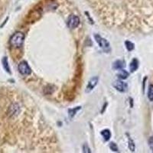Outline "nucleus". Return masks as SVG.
<instances>
[{
  "label": "nucleus",
  "instance_id": "nucleus-11",
  "mask_svg": "<svg viewBox=\"0 0 153 153\" xmlns=\"http://www.w3.org/2000/svg\"><path fill=\"white\" fill-rule=\"evenodd\" d=\"M101 136H103V138L104 139L105 141H108L110 140V139L111 138V132L109 129H103L100 132Z\"/></svg>",
  "mask_w": 153,
  "mask_h": 153
},
{
  "label": "nucleus",
  "instance_id": "nucleus-7",
  "mask_svg": "<svg viewBox=\"0 0 153 153\" xmlns=\"http://www.w3.org/2000/svg\"><path fill=\"white\" fill-rule=\"evenodd\" d=\"M20 112V106L18 103H14L9 107V115L10 117H16Z\"/></svg>",
  "mask_w": 153,
  "mask_h": 153
},
{
  "label": "nucleus",
  "instance_id": "nucleus-17",
  "mask_svg": "<svg viewBox=\"0 0 153 153\" xmlns=\"http://www.w3.org/2000/svg\"><path fill=\"white\" fill-rule=\"evenodd\" d=\"M148 98L150 101H153V85L150 84L148 90Z\"/></svg>",
  "mask_w": 153,
  "mask_h": 153
},
{
  "label": "nucleus",
  "instance_id": "nucleus-19",
  "mask_svg": "<svg viewBox=\"0 0 153 153\" xmlns=\"http://www.w3.org/2000/svg\"><path fill=\"white\" fill-rule=\"evenodd\" d=\"M83 152H85V153L91 152V149L89 148L88 146H87V145H86V144L84 145V146H83Z\"/></svg>",
  "mask_w": 153,
  "mask_h": 153
},
{
  "label": "nucleus",
  "instance_id": "nucleus-8",
  "mask_svg": "<svg viewBox=\"0 0 153 153\" xmlns=\"http://www.w3.org/2000/svg\"><path fill=\"white\" fill-rule=\"evenodd\" d=\"M81 110V106H76L74 108H71V109H69L68 110V117L71 120L74 118L76 115V113H78L79 110Z\"/></svg>",
  "mask_w": 153,
  "mask_h": 153
},
{
  "label": "nucleus",
  "instance_id": "nucleus-14",
  "mask_svg": "<svg viewBox=\"0 0 153 153\" xmlns=\"http://www.w3.org/2000/svg\"><path fill=\"white\" fill-rule=\"evenodd\" d=\"M54 87H53L52 85L48 84V85L46 86V87H45V89H44V94H45V95H50V94H51L52 93H54Z\"/></svg>",
  "mask_w": 153,
  "mask_h": 153
},
{
  "label": "nucleus",
  "instance_id": "nucleus-20",
  "mask_svg": "<svg viewBox=\"0 0 153 153\" xmlns=\"http://www.w3.org/2000/svg\"><path fill=\"white\" fill-rule=\"evenodd\" d=\"M149 145L153 151V137H150V139H149Z\"/></svg>",
  "mask_w": 153,
  "mask_h": 153
},
{
  "label": "nucleus",
  "instance_id": "nucleus-18",
  "mask_svg": "<svg viewBox=\"0 0 153 153\" xmlns=\"http://www.w3.org/2000/svg\"><path fill=\"white\" fill-rule=\"evenodd\" d=\"M109 147L113 152H119L118 146L115 143H110V145H109Z\"/></svg>",
  "mask_w": 153,
  "mask_h": 153
},
{
  "label": "nucleus",
  "instance_id": "nucleus-3",
  "mask_svg": "<svg viewBox=\"0 0 153 153\" xmlns=\"http://www.w3.org/2000/svg\"><path fill=\"white\" fill-rule=\"evenodd\" d=\"M18 70H19V73L22 75L25 76H28L31 74V69L29 67L27 61H22L19 63V66H18Z\"/></svg>",
  "mask_w": 153,
  "mask_h": 153
},
{
  "label": "nucleus",
  "instance_id": "nucleus-12",
  "mask_svg": "<svg viewBox=\"0 0 153 153\" xmlns=\"http://www.w3.org/2000/svg\"><path fill=\"white\" fill-rule=\"evenodd\" d=\"M129 72H127L126 71H125L123 69L120 70V72L117 74V76H118L120 80H125V79H126L129 76Z\"/></svg>",
  "mask_w": 153,
  "mask_h": 153
},
{
  "label": "nucleus",
  "instance_id": "nucleus-15",
  "mask_svg": "<svg viewBox=\"0 0 153 153\" xmlns=\"http://www.w3.org/2000/svg\"><path fill=\"white\" fill-rule=\"evenodd\" d=\"M125 45H126V49L129 51H132L134 50V48H135L134 44L132 43V42H129V41H126V42H125Z\"/></svg>",
  "mask_w": 153,
  "mask_h": 153
},
{
  "label": "nucleus",
  "instance_id": "nucleus-1",
  "mask_svg": "<svg viewBox=\"0 0 153 153\" xmlns=\"http://www.w3.org/2000/svg\"><path fill=\"white\" fill-rule=\"evenodd\" d=\"M25 41V35L22 31H16V33L11 36L9 43L12 47L15 48H22Z\"/></svg>",
  "mask_w": 153,
  "mask_h": 153
},
{
  "label": "nucleus",
  "instance_id": "nucleus-10",
  "mask_svg": "<svg viewBox=\"0 0 153 153\" xmlns=\"http://www.w3.org/2000/svg\"><path fill=\"white\" fill-rule=\"evenodd\" d=\"M139 68V61L137 59H133L130 63V65H129V68H130L131 72H135L136 70Z\"/></svg>",
  "mask_w": 153,
  "mask_h": 153
},
{
  "label": "nucleus",
  "instance_id": "nucleus-16",
  "mask_svg": "<svg viewBox=\"0 0 153 153\" xmlns=\"http://www.w3.org/2000/svg\"><path fill=\"white\" fill-rule=\"evenodd\" d=\"M128 144H129L128 146H129V149H130V151H135V149H136V146H135V143H134L133 140L130 137H129V139H128Z\"/></svg>",
  "mask_w": 153,
  "mask_h": 153
},
{
  "label": "nucleus",
  "instance_id": "nucleus-9",
  "mask_svg": "<svg viewBox=\"0 0 153 153\" xmlns=\"http://www.w3.org/2000/svg\"><path fill=\"white\" fill-rule=\"evenodd\" d=\"M125 67V63L122 60H117L113 63V68L115 70H121Z\"/></svg>",
  "mask_w": 153,
  "mask_h": 153
},
{
  "label": "nucleus",
  "instance_id": "nucleus-13",
  "mask_svg": "<svg viewBox=\"0 0 153 153\" xmlns=\"http://www.w3.org/2000/svg\"><path fill=\"white\" fill-rule=\"evenodd\" d=\"M2 66H3L4 69L5 70V71L8 72L9 74H11V71H10V68L9 66V62H8V59L6 57H4L2 61Z\"/></svg>",
  "mask_w": 153,
  "mask_h": 153
},
{
  "label": "nucleus",
  "instance_id": "nucleus-6",
  "mask_svg": "<svg viewBox=\"0 0 153 153\" xmlns=\"http://www.w3.org/2000/svg\"><path fill=\"white\" fill-rule=\"evenodd\" d=\"M98 82H99V77L97 76H93L92 78L89 80L88 84H87V87H86V92L91 93L95 88L96 86L97 85Z\"/></svg>",
  "mask_w": 153,
  "mask_h": 153
},
{
  "label": "nucleus",
  "instance_id": "nucleus-4",
  "mask_svg": "<svg viewBox=\"0 0 153 153\" xmlns=\"http://www.w3.org/2000/svg\"><path fill=\"white\" fill-rule=\"evenodd\" d=\"M113 86L114 87V88L117 90V91H120V92H126L127 91V88H128V85H127L126 83L120 80H117L113 82Z\"/></svg>",
  "mask_w": 153,
  "mask_h": 153
},
{
  "label": "nucleus",
  "instance_id": "nucleus-2",
  "mask_svg": "<svg viewBox=\"0 0 153 153\" xmlns=\"http://www.w3.org/2000/svg\"><path fill=\"white\" fill-rule=\"evenodd\" d=\"M94 38H95L96 42H97V44L99 45L100 47L103 49L104 51L106 52H108L110 51V42L106 40V38L101 37L100 35H98V34H96V35H94Z\"/></svg>",
  "mask_w": 153,
  "mask_h": 153
},
{
  "label": "nucleus",
  "instance_id": "nucleus-5",
  "mask_svg": "<svg viewBox=\"0 0 153 153\" xmlns=\"http://www.w3.org/2000/svg\"><path fill=\"white\" fill-rule=\"evenodd\" d=\"M80 18L78 16H71L68 20V25L71 28H76L79 26L80 25Z\"/></svg>",
  "mask_w": 153,
  "mask_h": 153
}]
</instances>
